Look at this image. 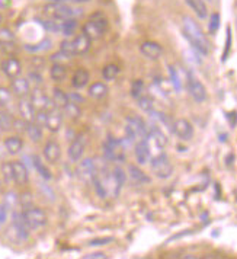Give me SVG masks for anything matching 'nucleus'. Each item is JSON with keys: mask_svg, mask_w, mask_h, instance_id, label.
<instances>
[{"mask_svg": "<svg viewBox=\"0 0 237 259\" xmlns=\"http://www.w3.org/2000/svg\"><path fill=\"white\" fill-rule=\"evenodd\" d=\"M92 182L101 198H117L125 184V172L121 167H115L111 172H96Z\"/></svg>", "mask_w": 237, "mask_h": 259, "instance_id": "1", "label": "nucleus"}, {"mask_svg": "<svg viewBox=\"0 0 237 259\" xmlns=\"http://www.w3.org/2000/svg\"><path fill=\"white\" fill-rule=\"evenodd\" d=\"M182 34L188 39L191 47L194 48L198 54L208 56L210 42L207 39V35L204 34L202 28L195 19H192L191 16H183V19H182Z\"/></svg>", "mask_w": 237, "mask_h": 259, "instance_id": "2", "label": "nucleus"}, {"mask_svg": "<svg viewBox=\"0 0 237 259\" xmlns=\"http://www.w3.org/2000/svg\"><path fill=\"white\" fill-rule=\"evenodd\" d=\"M44 12L50 19H56V21L77 19L83 15V11L80 8L71 6L66 2H51L44 8Z\"/></svg>", "mask_w": 237, "mask_h": 259, "instance_id": "3", "label": "nucleus"}, {"mask_svg": "<svg viewBox=\"0 0 237 259\" xmlns=\"http://www.w3.org/2000/svg\"><path fill=\"white\" fill-rule=\"evenodd\" d=\"M90 44H92V39L82 32L73 38L64 39L60 44V50L69 54L70 57H74V56H82L84 53H87L90 50Z\"/></svg>", "mask_w": 237, "mask_h": 259, "instance_id": "4", "label": "nucleus"}, {"mask_svg": "<svg viewBox=\"0 0 237 259\" xmlns=\"http://www.w3.org/2000/svg\"><path fill=\"white\" fill-rule=\"evenodd\" d=\"M125 137L131 143H137L149 137V125L140 117L125 118Z\"/></svg>", "mask_w": 237, "mask_h": 259, "instance_id": "5", "label": "nucleus"}, {"mask_svg": "<svg viewBox=\"0 0 237 259\" xmlns=\"http://www.w3.org/2000/svg\"><path fill=\"white\" fill-rule=\"evenodd\" d=\"M108 29V19L104 13L95 12L90 15L89 21L83 25L82 32L84 35L89 36L90 39H99L101 36L107 32Z\"/></svg>", "mask_w": 237, "mask_h": 259, "instance_id": "6", "label": "nucleus"}, {"mask_svg": "<svg viewBox=\"0 0 237 259\" xmlns=\"http://www.w3.org/2000/svg\"><path fill=\"white\" fill-rule=\"evenodd\" d=\"M104 153L108 157V160H112L117 163L125 162V146L121 140L112 136H108L104 143Z\"/></svg>", "mask_w": 237, "mask_h": 259, "instance_id": "7", "label": "nucleus"}, {"mask_svg": "<svg viewBox=\"0 0 237 259\" xmlns=\"http://www.w3.org/2000/svg\"><path fill=\"white\" fill-rule=\"evenodd\" d=\"M152 170L160 179H169L173 174V166L170 163V159L166 153L160 152L157 156L152 157Z\"/></svg>", "mask_w": 237, "mask_h": 259, "instance_id": "8", "label": "nucleus"}, {"mask_svg": "<svg viewBox=\"0 0 237 259\" xmlns=\"http://www.w3.org/2000/svg\"><path fill=\"white\" fill-rule=\"evenodd\" d=\"M186 89L189 92L191 98L197 102V104H202L207 101V89L205 86L202 84V82L194 74V73H188V77H186Z\"/></svg>", "mask_w": 237, "mask_h": 259, "instance_id": "9", "label": "nucleus"}, {"mask_svg": "<svg viewBox=\"0 0 237 259\" xmlns=\"http://www.w3.org/2000/svg\"><path fill=\"white\" fill-rule=\"evenodd\" d=\"M24 219L29 229H41L44 227L48 222L47 214L44 210L38 208V207H29V208H25L24 211Z\"/></svg>", "mask_w": 237, "mask_h": 259, "instance_id": "10", "label": "nucleus"}, {"mask_svg": "<svg viewBox=\"0 0 237 259\" xmlns=\"http://www.w3.org/2000/svg\"><path fill=\"white\" fill-rule=\"evenodd\" d=\"M86 146H87V134H86V133L77 134V136L74 137V140L71 142L69 150H67V154H69L70 162L77 163L79 160H82L84 150H86Z\"/></svg>", "mask_w": 237, "mask_h": 259, "instance_id": "11", "label": "nucleus"}, {"mask_svg": "<svg viewBox=\"0 0 237 259\" xmlns=\"http://www.w3.org/2000/svg\"><path fill=\"white\" fill-rule=\"evenodd\" d=\"M96 165L93 159H83L77 162V167H76V174L80 178L83 182H92L96 175Z\"/></svg>", "mask_w": 237, "mask_h": 259, "instance_id": "12", "label": "nucleus"}, {"mask_svg": "<svg viewBox=\"0 0 237 259\" xmlns=\"http://www.w3.org/2000/svg\"><path fill=\"white\" fill-rule=\"evenodd\" d=\"M29 95H31L29 99H31V102H32V105H34L36 111H50L51 108H54L53 101L39 88H34V91Z\"/></svg>", "mask_w": 237, "mask_h": 259, "instance_id": "13", "label": "nucleus"}, {"mask_svg": "<svg viewBox=\"0 0 237 259\" xmlns=\"http://www.w3.org/2000/svg\"><path fill=\"white\" fill-rule=\"evenodd\" d=\"M173 134H176L183 142H189L194 137V127L188 119L180 118V119H176L173 122Z\"/></svg>", "mask_w": 237, "mask_h": 259, "instance_id": "14", "label": "nucleus"}, {"mask_svg": "<svg viewBox=\"0 0 237 259\" xmlns=\"http://www.w3.org/2000/svg\"><path fill=\"white\" fill-rule=\"evenodd\" d=\"M134 154H135V160L138 165H146L150 162L152 159V152H150V143H149V137L143 139L140 142L135 143L134 147Z\"/></svg>", "mask_w": 237, "mask_h": 259, "instance_id": "15", "label": "nucleus"}, {"mask_svg": "<svg viewBox=\"0 0 237 259\" xmlns=\"http://www.w3.org/2000/svg\"><path fill=\"white\" fill-rule=\"evenodd\" d=\"M63 125V111L54 106L50 111H47V118H45V127L51 133H57Z\"/></svg>", "mask_w": 237, "mask_h": 259, "instance_id": "16", "label": "nucleus"}, {"mask_svg": "<svg viewBox=\"0 0 237 259\" xmlns=\"http://www.w3.org/2000/svg\"><path fill=\"white\" fill-rule=\"evenodd\" d=\"M18 111H19V115L21 118L26 121V122H34L36 115V109L32 105L31 99L26 96V98H19V104H18Z\"/></svg>", "mask_w": 237, "mask_h": 259, "instance_id": "17", "label": "nucleus"}, {"mask_svg": "<svg viewBox=\"0 0 237 259\" xmlns=\"http://www.w3.org/2000/svg\"><path fill=\"white\" fill-rule=\"evenodd\" d=\"M141 54L149 60H159L163 56V48L159 42H154V41H146L143 42L141 47H140Z\"/></svg>", "mask_w": 237, "mask_h": 259, "instance_id": "18", "label": "nucleus"}, {"mask_svg": "<svg viewBox=\"0 0 237 259\" xmlns=\"http://www.w3.org/2000/svg\"><path fill=\"white\" fill-rule=\"evenodd\" d=\"M12 167H13V182L19 187H24L28 184L29 181V172L26 169V166L19 162V160H15L12 162Z\"/></svg>", "mask_w": 237, "mask_h": 259, "instance_id": "19", "label": "nucleus"}, {"mask_svg": "<svg viewBox=\"0 0 237 259\" xmlns=\"http://www.w3.org/2000/svg\"><path fill=\"white\" fill-rule=\"evenodd\" d=\"M44 157L48 163L56 165L61 157V147L56 140H48L44 146Z\"/></svg>", "mask_w": 237, "mask_h": 259, "instance_id": "20", "label": "nucleus"}, {"mask_svg": "<svg viewBox=\"0 0 237 259\" xmlns=\"http://www.w3.org/2000/svg\"><path fill=\"white\" fill-rule=\"evenodd\" d=\"M2 70H3V73H5L8 77L15 79V77H18V76H21L22 64H21V61L18 59L9 57V59H6L2 63Z\"/></svg>", "mask_w": 237, "mask_h": 259, "instance_id": "21", "label": "nucleus"}, {"mask_svg": "<svg viewBox=\"0 0 237 259\" xmlns=\"http://www.w3.org/2000/svg\"><path fill=\"white\" fill-rule=\"evenodd\" d=\"M12 92L18 98H26L31 94V83L25 77H15L12 79Z\"/></svg>", "mask_w": 237, "mask_h": 259, "instance_id": "22", "label": "nucleus"}, {"mask_svg": "<svg viewBox=\"0 0 237 259\" xmlns=\"http://www.w3.org/2000/svg\"><path fill=\"white\" fill-rule=\"evenodd\" d=\"M149 139L153 140L159 149H163L167 144V137L156 122L152 124V125H149Z\"/></svg>", "mask_w": 237, "mask_h": 259, "instance_id": "23", "label": "nucleus"}, {"mask_svg": "<svg viewBox=\"0 0 237 259\" xmlns=\"http://www.w3.org/2000/svg\"><path fill=\"white\" fill-rule=\"evenodd\" d=\"M191 11L198 16V19H207L208 18V8L205 0H185Z\"/></svg>", "mask_w": 237, "mask_h": 259, "instance_id": "24", "label": "nucleus"}, {"mask_svg": "<svg viewBox=\"0 0 237 259\" xmlns=\"http://www.w3.org/2000/svg\"><path fill=\"white\" fill-rule=\"evenodd\" d=\"M128 175H130L131 181L137 185H146L150 182V178L147 177L138 166L130 165L128 166Z\"/></svg>", "mask_w": 237, "mask_h": 259, "instance_id": "25", "label": "nucleus"}, {"mask_svg": "<svg viewBox=\"0 0 237 259\" xmlns=\"http://www.w3.org/2000/svg\"><path fill=\"white\" fill-rule=\"evenodd\" d=\"M5 149L8 150L9 154L21 153V150L24 149V140L18 136H12L5 140Z\"/></svg>", "mask_w": 237, "mask_h": 259, "instance_id": "26", "label": "nucleus"}, {"mask_svg": "<svg viewBox=\"0 0 237 259\" xmlns=\"http://www.w3.org/2000/svg\"><path fill=\"white\" fill-rule=\"evenodd\" d=\"M108 92H109V89L104 82H96L93 84H90V88H89V96L96 99V101H101V99L107 98Z\"/></svg>", "mask_w": 237, "mask_h": 259, "instance_id": "27", "label": "nucleus"}, {"mask_svg": "<svg viewBox=\"0 0 237 259\" xmlns=\"http://www.w3.org/2000/svg\"><path fill=\"white\" fill-rule=\"evenodd\" d=\"M89 71L84 70V69H79V70L74 71V74H73V77H71V84H73V88H76V89H82L84 88L87 83H89Z\"/></svg>", "mask_w": 237, "mask_h": 259, "instance_id": "28", "label": "nucleus"}, {"mask_svg": "<svg viewBox=\"0 0 237 259\" xmlns=\"http://www.w3.org/2000/svg\"><path fill=\"white\" fill-rule=\"evenodd\" d=\"M50 76L54 82H63L67 76V69L60 63H54L53 67L50 69Z\"/></svg>", "mask_w": 237, "mask_h": 259, "instance_id": "29", "label": "nucleus"}, {"mask_svg": "<svg viewBox=\"0 0 237 259\" xmlns=\"http://www.w3.org/2000/svg\"><path fill=\"white\" fill-rule=\"evenodd\" d=\"M51 101H53L54 106L63 109L64 106L69 104V95L66 94V92H63L59 88H56V89L53 91V99H51Z\"/></svg>", "mask_w": 237, "mask_h": 259, "instance_id": "30", "label": "nucleus"}, {"mask_svg": "<svg viewBox=\"0 0 237 259\" xmlns=\"http://www.w3.org/2000/svg\"><path fill=\"white\" fill-rule=\"evenodd\" d=\"M25 133L28 134V137L31 139V142L38 143L42 139V130H41V127H39L38 124H35V122H28V124H26Z\"/></svg>", "mask_w": 237, "mask_h": 259, "instance_id": "31", "label": "nucleus"}, {"mask_svg": "<svg viewBox=\"0 0 237 259\" xmlns=\"http://www.w3.org/2000/svg\"><path fill=\"white\" fill-rule=\"evenodd\" d=\"M77 19H67V21H61V34L66 36L74 35V32L77 31Z\"/></svg>", "mask_w": 237, "mask_h": 259, "instance_id": "32", "label": "nucleus"}, {"mask_svg": "<svg viewBox=\"0 0 237 259\" xmlns=\"http://www.w3.org/2000/svg\"><path fill=\"white\" fill-rule=\"evenodd\" d=\"M32 160H34V166H35L36 172L39 174V177L50 181V179L53 178V175H51V170H50L47 166L41 162V159H39L38 156H32Z\"/></svg>", "mask_w": 237, "mask_h": 259, "instance_id": "33", "label": "nucleus"}, {"mask_svg": "<svg viewBox=\"0 0 237 259\" xmlns=\"http://www.w3.org/2000/svg\"><path fill=\"white\" fill-rule=\"evenodd\" d=\"M118 74L119 67L117 64H108V66H105V67L102 69V77H104V80H108V82L115 80V79L118 77Z\"/></svg>", "mask_w": 237, "mask_h": 259, "instance_id": "34", "label": "nucleus"}, {"mask_svg": "<svg viewBox=\"0 0 237 259\" xmlns=\"http://www.w3.org/2000/svg\"><path fill=\"white\" fill-rule=\"evenodd\" d=\"M61 111H63V114H66V115L69 118H71V119H77V118L82 115V109L79 108L77 104H74V102H71V101H69V104L64 106Z\"/></svg>", "mask_w": 237, "mask_h": 259, "instance_id": "35", "label": "nucleus"}, {"mask_svg": "<svg viewBox=\"0 0 237 259\" xmlns=\"http://www.w3.org/2000/svg\"><path fill=\"white\" fill-rule=\"evenodd\" d=\"M13 122H15V118L6 112V111H0V130L3 131H9L13 128Z\"/></svg>", "mask_w": 237, "mask_h": 259, "instance_id": "36", "label": "nucleus"}, {"mask_svg": "<svg viewBox=\"0 0 237 259\" xmlns=\"http://www.w3.org/2000/svg\"><path fill=\"white\" fill-rule=\"evenodd\" d=\"M2 177H3V181L6 184H12L13 182V167H12V162H5L2 163Z\"/></svg>", "mask_w": 237, "mask_h": 259, "instance_id": "37", "label": "nucleus"}, {"mask_svg": "<svg viewBox=\"0 0 237 259\" xmlns=\"http://www.w3.org/2000/svg\"><path fill=\"white\" fill-rule=\"evenodd\" d=\"M13 102V92L6 89V88H0V105L3 108L12 105Z\"/></svg>", "mask_w": 237, "mask_h": 259, "instance_id": "38", "label": "nucleus"}, {"mask_svg": "<svg viewBox=\"0 0 237 259\" xmlns=\"http://www.w3.org/2000/svg\"><path fill=\"white\" fill-rule=\"evenodd\" d=\"M169 79H170L172 86L175 88V91H176V92H180V91H182V82H180V79H179L178 70H176L173 66H169Z\"/></svg>", "mask_w": 237, "mask_h": 259, "instance_id": "39", "label": "nucleus"}, {"mask_svg": "<svg viewBox=\"0 0 237 259\" xmlns=\"http://www.w3.org/2000/svg\"><path fill=\"white\" fill-rule=\"evenodd\" d=\"M137 102H138V106L141 108L144 112H147V114H150L154 109L153 99L150 96H147V95H143L141 98L137 99Z\"/></svg>", "mask_w": 237, "mask_h": 259, "instance_id": "40", "label": "nucleus"}, {"mask_svg": "<svg viewBox=\"0 0 237 259\" xmlns=\"http://www.w3.org/2000/svg\"><path fill=\"white\" fill-rule=\"evenodd\" d=\"M11 42H15V35L12 31L8 28H0V46L11 44Z\"/></svg>", "mask_w": 237, "mask_h": 259, "instance_id": "41", "label": "nucleus"}, {"mask_svg": "<svg viewBox=\"0 0 237 259\" xmlns=\"http://www.w3.org/2000/svg\"><path fill=\"white\" fill-rule=\"evenodd\" d=\"M131 95H132V98H135V99H138V98H141L144 94V83L143 80H135V82L132 83V86H131Z\"/></svg>", "mask_w": 237, "mask_h": 259, "instance_id": "42", "label": "nucleus"}, {"mask_svg": "<svg viewBox=\"0 0 237 259\" xmlns=\"http://www.w3.org/2000/svg\"><path fill=\"white\" fill-rule=\"evenodd\" d=\"M218 28H220V15L218 13H213L211 16H210V24H208V31H210V34H215L217 31H218Z\"/></svg>", "mask_w": 237, "mask_h": 259, "instance_id": "43", "label": "nucleus"}, {"mask_svg": "<svg viewBox=\"0 0 237 259\" xmlns=\"http://www.w3.org/2000/svg\"><path fill=\"white\" fill-rule=\"evenodd\" d=\"M51 47V41L50 39H44L42 42L36 44V46H31V47H26L28 51H32V53H39V51H45L48 48Z\"/></svg>", "mask_w": 237, "mask_h": 259, "instance_id": "44", "label": "nucleus"}, {"mask_svg": "<svg viewBox=\"0 0 237 259\" xmlns=\"http://www.w3.org/2000/svg\"><path fill=\"white\" fill-rule=\"evenodd\" d=\"M28 80H29V83H34L35 88H38L39 84H42V76L38 71H31L28 74Z\"/></svg>", "mask_w": 237, "mask_h": 259, "instance_id": "45", "label": "nucleus"}, {"mask_svg": "<svg viewBox=\"0 0 237 259\" xmlns=\"http://www.w3.org/2000/svg\"><path fill=\"white\" fill-rule=\"evenodd\" d=\"M71 57L69 54H66L64 51H61L60 50L59 53H56L54 56H51V60L54 61V63H60V64H63L64 61H67V60H70Z\"/></svg>", "mask_w": 237, "mask_h": 259, "instance_id": "46", "label": "nucleus"}, {"mask_svg": "<svg viewBox=\"0 0 237 259\" xmlns=\"http://www.w3.org/2000/svg\"><path fill=\"white\" fill-rule=\"evenodd\" d=\"M112 237H101V239H95L92 242H89V246H105V245H109L112 243Z\"/></svg>", "mask_w": 237, "mask_h": 259, "instance_id": "47", "label": "nucleus"}, {"mask_svg": "<svg viewBox=\"0 0 237 259\" xmlns=\"http://www.w3.org/2000/svg\"><path fill=\"white\" fill-rule=\"evenodd\" d=\"M9 207L3 202L2 205H0V226L2 224H5L6 223V220H8V215H9Z\"/></svg>", "mask_w": 237, "mask_h": 259, "instance_id": "48", "label": "nucleus"}, {"mask_svg": "<svg viewBox=\"0 0 237 259\" xmlns=\"http://www.w3.org/2000/svg\"><path fill=\"white\" fill-rule=\"evenodd\" d=\"M16 202H18V197H16V194H13V192L6 194V197H5V204H6L9 208H13V207L16 205Z\"/></svg>", "mask_w": 237, "mask_h": 259, "instance_id": "49", "label": "nucleus"}, {"mask_svg": "<svg viewBox=\"0 0 237 259\" xmlns=\"http://www.w3.org/2000/svg\"><path fill=\"white\" fill-rule=\"evenodd\" d=\"M69 101L74 102V104H82L84 99L79 94H70L69 95Z\"/></svg>", "mask_w": 237, "mask_h": 259, "instance_id": "50", "label": "nucleus"}, {"mask_svg": "<svg viewBox=\"0 0 237 259\" xmlns=\"http://www.w3.org/2000/svg\"><path fill=\"white\" fill-rule=\"evenodd\" d=\"M230 42H231V32H230V28H227V44H225V51L223 60L227 59V53H228V50H230Z\"/></svg>", "mask_w": 237, "mask_h": 259, "instance_id": "51", "label": "nucleus"}, {"mask_svg": "<svg viewBox=\"0 0 237 259\" xmlns=\"http://www.w3.org/2000/svg\"><path fill=\"white\" fill-rule=\"evenodd\" d=\"M84 258L86 259H105L107 258V255H105V253H102V252H95V253H89V255H86Z\"/></svg>", "mask_w": 237, "mask_h": 259, "instance_id": "52", "label": "nucleus"}, {"mask_svg": "<svg viewBox=\"0 0 237 259\" xmlns=\"http://www.w3.org/2000/svg\"><path fill=\"white\" fill-rule=\"evenodd\" d=\"M12 0H0V9H8Z\"/></svg>", "mask_w": 237, "mask_h": 259, "instance_id": "53", "label": "nucleus"}, {"mask_svg": "<svg viewBox=\"0 0 237 259\" xmlns=\"http://www.w3.org/2000/svg\"><path fill=\"white\" fill-rule=\"evenodd\" d=\"M50 2H64V0H50Z\"/></svg>", "mask_w": 237, "mask_h": 259, "instance_id": "54", "label": "nucleus"}, {"mask_svg": "<svg viewBox=\"0 0 237 259\" xmlns=\"http://www.w3.org/2000/svg\"><path fill=\"white\" fill-rule=\"evenodd\" d=\"M0 24H2V15H0Z\"/></svg>", "mask_w": 237, "mask_h": 259, "instance_id": "55", "label": "nucleus"}, {"mask_svg": "<svg viewBox=\"0 0 237 259\" xmlns=\"http://www.w3.org/2000/svg\"><path fill=\"white\" fill-rule=\"evenodd\" d=\"M0 191H2V182H0Z\"/></svg>", "mask_w": 237, "mask_h": 259, "instance_id": "56", "label": "nucleus"}, {"mask_svg": "<svg viewBox=\"0 0 237 259\" xmlns=\"http://www.w3.org/2000/svg\"><path fill=\"white\" fill-rule=\"evenodd\" d=\"M205 2H213V0H205Z\"/></svg>", "mask_w": 237, "mask_h": 259, "instance_id": "57", "label": "nucleus"}]
</instances>
